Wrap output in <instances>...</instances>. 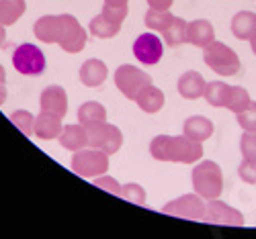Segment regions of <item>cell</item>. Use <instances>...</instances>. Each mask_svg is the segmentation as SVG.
Wrapping results in <instances>:
<instances>
[{
    "label": "cell",
    "mask_w": 256,
    "mask_h": 239,
    "mask_svg": "<svg viewBox=\"0 0 256 239\" xmlns=\"http://www.w3.org/2000/svg\"><path fill=\"white\" fill-rule=\"evenodd\" d=\"M193 188L205 201L220 199V194L224 192V174L222 168L216 162H201L193 170Z\"/></svg>",
    "instance_id": "6da1fadb"
},
{
    "label": "cell",
    "mask_w": 256,
    "mask_h": 239,
    "mask_svg": "<svg viewBox=\"0 0 256 239\" xmlns=\"http://www.w3.org/2000/svg\"><path fill=\"white\" fill-rule=\"evenodd\" d=\"M203 61L222 78L236 76L240 72V57L232 47L222 41H213L203 47Z\"/></svg>",
    "instance_id": "7a4b0ae2"
},
{
    "label": "cell",
    "mask_w": 256,
    "mask_h": 239,
    "mask_svg": "<svg viewBox=\"0 0 256 239\" xmlns=\"http://www.w3.org/2000/svg\"><path fill=\"white\" fill-rule=\"evenodd\" d=\"M72 170L82 178H92V176H102L109 170V156L102 149H80L74 151L72 158Z\"/></svg>",
    "instance_id": "3957f363"
},
{
    "label": "cell",
    "mask_w": 256,
    "mask_h": 239,
    "mask_svg": "<svg viewBox=\"0 0 256 239\" xmlns=\"http://www.w3.org/2000/svg\"><path fill=\"white\" fill-rule=\"evenodd\" d=\"M12 68L23 76H39L46 70V55L33 43H23L12 51Z\"/></svg>",
    "instance_id": "277c9868"
},
{
    "label": "cell",
    "mask_w": 256,
    "mask_h": 239,
    "mask_svg": "<svg viewBox=\"0 0 256 239\" xmlns=\"http://www.w3.org/2000/svg\"><path fill=\"white\" fill-rule=\"evenodd\" d=\"M113 78H115V86L119 88V92H121L125 98H130V100H136V96L140 94V90L146 88L148 84H152L150 74L142 72V70L136 68V66H130V63H125V66H119Z\"/></svg>",
    "instance_id": "5b68a950"
},
{
    "label": "cell",
    "mask_w": 256,
    "mask_h": 239,
    "mask_svg": "<svg viewBox=\"0 0 256 239\" xmlns=\"http://www.w3.org/2000/svg\"><path fill=\"white\" fill-rule=\"evenodd\" d=\"M207 203L199 194H182V197L170 201L162 207V213L172 215V217H182V219H193V221H203Z\"/></svg>",
    "instance_id": "8992f818"
},
{
    "label": "cell",
    "mask_w": 256,
    "mask_h": 239,
    "mask_svg": "<svg viewBox=\"0 0 256 239\" xmlns=\"http://www.w3.org/2000/svg\"><path fill=\"white\" fill-rule=\"evenodd\" d=\"M203 221L213 223V225H230V227H242L244 225V215L230 207L228 203L220 201V199H213L207 201V209H205V217Z\"/></svg>",
    "instance_id": "52a82bcc"
},
{
    "label": "cell",
    "mask_w": 256,
    "mask_h": 239,
    "mask_svg": "<svg viewBox=\"0 0 256 239\" xmlns=\"http://www.w3.org/2000/svg\"><path fill=\"white\" fill-rule=\"evenodd\" d=\"M203 158V145L201 141L188 139L186 135H176L170 139L168 147V162H178V164H195Z\"/></svg>",
    "instance_id": "ba28073f"
},
{
    "label": "cell",
    "mask_w": 256,
    "mask_h": 239,
    "mask_svg": "<svg viewBox=\"0 0 256 239\" xmlns=\"http://www.w3.org/2000/svg\"><path fill=\"white\" fill-rule=\"evenodd\" d=\"M134 55L146 66H154L164 55V41L156 33H142L134 43Z\"/></svg>",
    "instance_id": "9c48e42d"
},
{
    "label": "cell",
    "mask_w": 256,
    "mask_h": 239,
    "mask_svg": "<svg viewBox=\"0 0 256 239\" xmlns=\"http://www.w3.org/2000/svg\"><path fill=\"white\" fill-rule=\"evenodd\" d=\"M64 16V29L58 45L66 51V53H78L86 45V31L82 29V25L76 20L72 14H62Z\"/></svg>",
    "instance_id": "30bf717a"
},
{
    "label": "cell",
    "mask_w": 256,
    "mask_h": 239,
    "mask_svg": "<svg viewBox=\"0 0 256 239\" xmlns=\"http://www.w3.org/2000/svg\"><path fill=\"white\" fill-rule=\"evenodd\" d=\"M39 104H41V111H48V113H54L58 117H66L68 113V96H66V90L62 88L58 84H52L48 88L41 92L39 96Z\"/></svg>",
    "instance_id": "8fae6325"
},
{
    "label": "cell",
    "mask_w": 256,
    "mask_h": 239,
    "mask_svg": "<svg viewBox=\"0 0 256 239\" xmlns=\"http://www.w3.org/2000/svg\"><path fill=\"white\" fill-rule=\"evenodd\" d=\"M232 33L240 41H250L252 51H256V14L250 10H240L232 18Z\"/></svg>",
    "instance_id": "7c38bea8"
},
{
    "label": "cell",
    "mask_w": 256,
    "mask_h": 239,
    "mask_svg": "<svg viewBox=\"0 0 256 239\" xmlns=\"http://www.w3.org/2000/svg\"><path fill=\"white\" fill-rule=\"evenodd\" d=\"M62 29H64V16L62 14H46L37 18V23L33 27L35 37L44 43H60L62 37Z\"/></svg>",
    "instance_id": "4fadbf2b"
},
{
    "label": "cell",
    "mask_w": 256,
    "mask_h": 239,
    "mask_svg": "<svg viewBox=\"0 0 256 239\" xmlns=\"http://www.w3.org/2000/svg\"><path fill=\"white\" fill-rule=\"evenodd\" d=\"M62 117L48 113V111H41L35 117V127H33V135H37L39 139H58L62 133Z\"/></svg>",
    "instance_id": "5bb4252c"
},
{
    "label": "cell",
    "mask_w": 256,
    "mask_h": 239,
    "mask_svg": "<svg viewBox=\"0 0 256 239\" xmlns=\"http://www.w3.org/2000/svg\"><path fill=\"white\" fill-rule=\"evenodd\" d=\"M60 145L68 151H80L84 147H88V135H86V127L82 123L78 125H64L62 133H60Z\"/></svg>",
    "instance_id": "9a60e30c"
},
{
    "label": "cell",
    "mask_w": 256,
    "mask_h": 239,
    "mask_svg": "<svg viewBox=\"0 0 256 239\" xmlns=\"http://www.w3.org/2000/svg\"><path fill=\"white\" fill-rule=\"evenodd\" d=\"M178 94L186 100H197V98H203V92H205V86L207 82L203 80V76L195 70H188L184 72L180 78H178Z\"/></svg>",
    "instance_id": "2e32d148"
},
{
    "label": "cell",
    "mask_w": 256,
    "mask_h": 239,
    "mask_svg": "<svg viewBox=\"0 0 256 239\" xmlns=\"http://www.w3.org/2000/svg\"><path fill=\"white\" fill-rule=\"evenodd\" d=\"M106 76H109V70H106L104 61L92 57V59H86L80 66V82L84 86H88V88H96V86H100Z\"/></svg>",
    "instance_id": "e0dca14e"
},
{
    "label": "cell",
    "mask_w": 256,
    "mask_h": 239,
    "mask_svg": "<svg viewBox=\"0 0 256 239\" xmlns=\"http://www.w3.org/2000/svg\"><path fill=\"white\" fill-rule=\"evenodd\" d=\"M186 35H188L190 45L201 47V49L216 41V29H213V25L205 18H197V20H193V23H188Z\"/></svg>",
    "instance_id": "ac0fdd59"
},
{
    "label": "cell",
    "mask_w": 256,
    "mask_h": 239,
    "mask_svg": "<svg viewBox=\"0 0 256 239\" xmlns=\"http://www.w3.org/2000/svg\"><path fill=\"white\" fill-rule=\"evenodd\" d=\"M182 135H186L188 139H195V141H207L213 135V123L207 117L195 115V117H188L182 125Z\"/></svg>",
    "instance_id": "d6986e66"
},
{
    "label": "cell",
    "mask_w": 256,
    "mask_h": 239,
    "mask_svg": "<svg viewBox=\"0 0 256 239\" xmlns=\"http://www.w3.org/2000/svg\"><path fill=\"white\" fill-rule=\"evenodd\" d=\"M136 102H138V106L142 108L144 113L154 115L164 106V92L160 88H156L154 84H148L146 88H142L140 94L136 96Z\"/></svg>",
    "instance_id": "ffe728a7"
},
{
    "label": "cell",
    "mask_w": 256,
    "mask_h": 239,
    "mask_svg": "<svg viewBox=\"0 0 256 239\" xmlns=\"http://www.w3.org/2000/svg\"><path fill=\"white\" fill-rule=\"evenodd\" d=\"M188 23L180 16H174V20L162 31V41L168 47H178L182 43H188Z\"/></svg>",
    "instance_id": "44dd1931"
},
{
    "label": "cell",
    "mask_w": 256,
    "mask_h": 239,
    "mask_svg": "<svg viewBox=\"0 0 256 239\" xmlns=\"http://www.w3.org/2000/svg\"><path fill=\"white\" fill-rule=\"evenodd\" d=\"M104 121H106V108L96 100H88L78 108V123H82L84 127Z\"/></svg>",
    "instance_id": "7402d4cb"
},
{
    "label": "cell",
    "mask_w": 256,
    "mask_h": 239,
    "mask_svg": "<svg viewBox=\"0 0 256 239\" xmlns=\"http://www.w3.org/2000/svg\"><path fill=\"white\" fill-rule=\"evenodd\" d=\"M230 88L232 86L222 82V80H216V82H207L205 86V92H203V98L211 104V106H226L228 104V96H230Z\"/></svg>",
    "instance_id": "603a6c76"
},
{
    "label": "cell",
    "mask_w": 256,
    "mask_h": 239,
    "mask_svg": "<svg viewBox=\"0 0 256 239\" xmlns=\"http://www.w3.org/2000/svg\"><path fill=\"white\" fill-rule=\"evenodd\" d=\"M25 12V0H0V25H14Z\"/></svg>",
    "instance_id": "cb8c5ba5"
},
{
    "label": "cell",
    "mask_w": 256,
    "mask_h": 239,
    "mask_svg": "<svg viewBox=\"0 0 256 239\" xmlns=\"http://www.w3.org/2000/svg\"><path fill=\"white\" fill-rule=\"evenodd\" d=\"M88 29H90V33H92L94 37H98V39H111V37H115V35L119 33L121 25L113 23V20H109V18H106V16L100 12V14H96L94 18H90Z\"/></svg>",
    "instance_id": "d4e9b609"
},
{
    "label": "cell",
    "mask_w": 256,
    "mask_h": 239,
    "mask_svg": "<svg viewBox=\"0 0 256 239\" xmlns=\"http://www.w3.org/2000/svg\"><path fill=\"white\" fill-rule=\"evenodd\" d=\"M174 20V14H170L168 10H156V8H150L146 12V18H144V23L146 27L154 31V33H162L170 23Z\"/></svg>",
    "instance_id": "484cf974"
},
{
    "label": "cell",
    "mask_w": 256,
    "mask_h": 239,
    "mask_svg": "<svg viewBox=\"0 0 256 239\" xmlns=\"http://www.w3.org/2000/svg\"><path fill=\"white\" fill-rule=\"evenodd\" d=\"M250 102L252 100H250V94H248L246 88H242V86H232L226 108H228V111H232L234 115H238L240 111H244Z\"/></svg>",
    "instance_id": "4316f807"
},
{
    "label": "cell",
    "mask_w": 256,
    "mask_h": 239,
    "mask_svg": "<svg viewBox=\"0 0 256 239\" xmlns=\"http://www.w3.org/2000/svg\"><path fill=\"white\" fill-rule=\"evenodd\" d=\"M106 133H109V123H94V125H88L86 127V135H88V147L92 149H100L104 139H106Z\"/></svg>",
    "instance_id": "83f0119b"
},
{
    "label": "cell",
    "mask_w": 256,
    "mask_h": 239,
    "mask_svg": "<svg viewBox=\"0 0 256 239\" xmlns=\"http://www.w3.org/2000/svg\"><path fill=\"white\" fill-rule=\"evenodd\" d=\"M10 121L18 127V131L23 133V135H27V137H31V135H33L35 117H33L29 111H23V108H18V111H14V113L10 115Z\"/></svg>",
    "instance_id": "f1b7e54d"
},
{
    "label": "cell",
    "mask_w": 256,
    "mask_h": 239,
    "mask_svg": "<svg viewBox=\"0 0 256 239\" xmlns=\"http://www.w3.org/2000/svg\"><path fill=\"white\" fill-rule=\"evenodd\" d=\"M121 143H123V133L119 131V127L109 123V133H106V139H104L100 149L104 151L106 156H113V154H117V151L121 149Z\"/></svg>",
    "instance_id": "f546056e"
},
{
    "label": "cell",
    "mask_w": 256,
    "mask_h": 239,
    "mask_svg": "<svg viewBox=\"0 0 256 239\" xmlns=\"http://www.w3.org/2000/svg\"><path fill=\"white\" fill-rule=\"evenodd\" d=\"M170 139H172V135H158V137L152 139V143H150V154H152L154 160H158V162H168Z\"/></svg>",
    "instance_id": "4dcf8cb0"
},
{
    "label": "cell",
    "mask_w": 256,
    "mask_h": 239,
    "mask_svg": "<svg viewBox=\"0 0 256 239\" xmlns=\"http://www.w3.org/2000/svg\"><path fill=\"white\" fill-rule=\"evenodd\" d=\"M121 199L130 201L134 205H142L144 207L146 205V190H144V186H140L136 182L125 184V186H121Z\"/></svg>",
    "instance_id": "1f68e13d"
},
{
    "label": "cell",
    "mask_w": 256,
    "mask_h": 239,
    "mask_svg": "<svg viewBox=\"0 0 256 239\" xmlns=\"http://www.w3.org/2000/svg\"><path fill=\"white\" fill-rule=\"evenodd\" d=\"M236 121L244 131H256V102L254 100L244 108V111H240L236 115Z\"/></svg>",
    "instance_id": "d6a6232c"
},
{
    "label": "cell",
    "mask_w": 256,
    "mask_h": 239,
    "mask_svg": "<svg viewBox=\"0 0 256 239\" xmlns=\"http://www.w3.org/2000/svg\"><path fill=\"white\" fill-rule=\"evenodd\" d=\"M240 149L244 160H256V131H244Z\"/></svg>",
    "instance_id": "836d02e7"
},
{
    "label": "cell",
    "mask_w": 256,
    "mask_h": 239,
    "mask_svg": "<svg viewBox=\"0 0 256 239\" xmlns=\"http://www.w3.org/2000/svg\"><path fill=\"white\" fill-rule=\"evenodd\" d=\"M238 176L246 184H256V160H244L238 168Z\"/></svg>",
    "instance_id": "e575fe53"
},
{
    "label": "cell",
    "mask_w": 256,
    "mask_h": 239,
    "mask_svg": "<svg viewBox=\"0 0 256 239\" xmlns=\"http://www.w3.org/2000/svg\"><path fill=\"white\" fill-rule=\"evenodd\" d=\"M94 186L96 188H102V190H106V192H111V194H115V197H121V184L115 180V178H111V176H98L96 180H94Z\"/></svg>",
    "instance_id": "d590c367"
},
{
    "label": "cell",
    "mask_w": 256,
    "mask_h": 239,
    "mask_svg": "<svg viewBox=\"0 0 256 239\" xmlns=\"http://www.w3.org/2000/svg\"><path fill=\"white\" fill-rule=\"evenodd\" d=\"M102 14L109 18V20H113V23L121 25L123 20H125V16H127V6H109V4H102Z\"/></svg>",
    "instance_id": "8d00e7d4"
},
{
    "label": "cell",
    "mask_w": 256,
    "mask_h": 239,
    "mask_svg": "<svg viewBox=\"0 0 256 239\" xmlns=\"http://www.w3.org/2000/svg\"><path fill=\"white\" fill-rule=\"evenodd\" d=\"M174 0H148V4H150V8H156V10H168L170 6H172Z\"/></svg>",
    "instance_id": "74e56055"
},
{
    "label": "cell",
    "mask_w": 256,
    "mask_h": 239,
    "mask_svg": "<svg viewBox=\"0 0 256 239\" xmlns=\"http://www.w3.org/2000/svg\"><path fill=\"white\" fill-rule=\"evenodd\" d=\"M127 2L130 0H104V4H109V6H127Z\"/></svg>",
    "instance_id": "f35d334b"
},
{
    "label": "cell",
    "mask_w": 256,
    "mask_h": 239,
    "mask_svg": "<svg viewBox=\"0 0 256 239\" xmlns=\"http://www.w3.org/2000/svg\"><path fill=\"white\" fill-rule=\"evenodd\" d=\"M4 100H6V86L0 84V104H4Z\"/></svg>",
    "instance_id": "ab89813d"
},
{
    "label": "cell",
    "mask_w": 256,
    "mask_h": 239,
    "mask_svg": "<svg viewBox=\"0 0 256 239\" xmlns=\"http://www.w3.org/2000/svg\"><path fill=\"white\" fill-rule=\"evenodd\" d=\"M4 39H6V29H4V25H0V47L4 45Z\"/></svg>",
    "instance_id": "60d3db41"
},
{
    "label": "cell",
    "mask_w": 256,
    "mask_h": 239,
    "mask_svg": "<svg viewBox=\"0 0 256 239\" xmlns=\"http://www.w3.org/2000/svg\"><path fill=\"white\" fill-rule=\"evenodd\" d=\"M4 82H6V72L2 66H0V84H4Z\"/></svg>",
    "instance_id": "b9f144b4"
},
{
    "label": "cell",
    "mask_w": 256,
    "mask_h": 239,
    "mask_svg": "<svg viewBox=\"0 0 256 239\" xmlns=\"http://www.w3.org/2000/svg\"><path fill=\"white\" fill-rule=\"evenodd\" d=\"M254 53H256V51H254Z\"/></svg>",
    "instance_id": "7bdbcfd3"
}]
</instances>
